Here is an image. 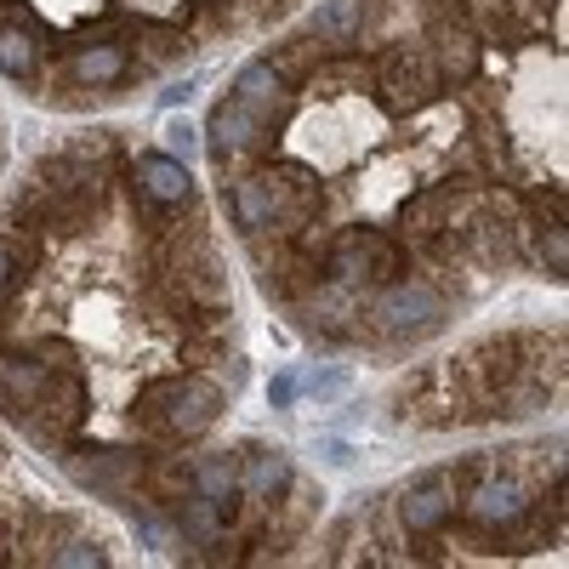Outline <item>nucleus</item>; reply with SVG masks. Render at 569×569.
<instances>
[{"label": "nucleus", "instance_id": "nucleus-18", "mask_svg": "<svg viewBox=\"0 0 569 569\" xmlns=\"http://www.w3.org/2000/svg\"><path fill=\"white\" fill-rule=\"evenodd\" d=\"M142 490H149L160 507L177 501L194 490V461H182V456H166V450H149V467H142Z\"/></svg>", "mask_w": 569, "mask_h": 569}, {"label": "nucleus", "instance_id": "nucleus-4", "mask_svg": "<svg viewBox=\"0 0 569 569\" xmlns=\"http://www.w3.org/2000/svg\"><path fill=\"white\" fill-rule=\"evenodd\" d=\"M370 80H376V91H382L388 114H416L427 103H439V91H445L433 58H427V46H388V52L376 58Z\"/></svg>", "mask_w": 569, "mask_h": 569}, {"label": "nucleus", "instance_id": "nucleus-22", "mask_svg": "<svg viewBox=\"0 0 569 569\" xmlns=\"http://www.w3.org/2000/svg\"><path fill=\"white\" fill-rule=\"evenodd\" d=\"M23 284H29V273H18V257H12V246L0 240V308H7V302L23 291Z\"/></svg>", "mask_w": 569, "mask_h": 569}, {"label": "nucleus", "instance_id": "nucleus-25", "mask_svg": "<svg viewBox=\"0 0 569 569\" xmlns=\"http://www.w3.org/2000/svg\"><path fill=\"white\" fill-rule=\"evenodd\" d=\"M268 399H273V405H291V399H297V382H291V376H273Z\"/></svg>", "mask_w": 569, "mask_h": 569}, {"label": "nucleus", "instance_id": "nucleus-13", "mask_svg": "<svg viewBox=\"0 0 569 569\" xmlns=\"http://www.w3.org/2000/svg\"><path fill=\"white\" fill-rule=\"evenodd\" d=\"M461 194H467V188H456V182H433V188H421V194H410V200H405V211H399L405 233L427 246L433 233H445V228L456 222Z\"/></svg>", "mask_w": 569, "mask_h": 569}, {"label": "nucleus", "instance_id": "nucleus-6", "mask_svg": "<svg viewBox=\"0 0 569 569\" xmlns=\"http://www.w3.org/2000/svg\"><path fill=\"white\" fill-rule=\"evenodd\" d=\"M206 137H211V160H217L228 177L257 171V166L268 160V149H273V131H268L240 98H222V103L211 109Z\"/></svg>", "mask_w": 569, "mask_h": 569}, {"label": "nucleus", "instance_id": "nucleus-2", "mask_svg": "<svg viewBox=\"0 0 569 569\" xmlns=\"http://www.w3.org/2000/svg\"><path fill=\"white\" fill-rule=\"evenodd\" d=\"M445 319V291L439 284H427V279H388V284H376V291L365 297L359 308V337L370 330V337H416V330H433Z\"/></svg>", "mask_w": 569, "mask_h": 569}, {"label": "nucleus", "instance_id": "nucleus-23", "mask_svg": "<svg viewBox=\"0 0 569 569\" xmlns=\"http://www.w3.org/2000/svg\"><path fill=\"white\" fill-rule=\"evenodd\" d=\"M160 137H166V154H171V160H182V166H188V154H194V142H200V131L188 126V120H171Z\"/></svg>", "mask_w": 569, "mask_h": 569}, {"label": "nucleus", "instance_id": "nucleus-1", "mask_svg": "<svg viewBox=\"0 0 569 569\" xmlns=\"http://www.w3.org/2000/svg\"><path fill=\"white\" fill-rule=\"evenodd\" d=\"M222 416V388L200 370H177L142 382L131 399V421L142 427V439H200L206 427Z\"/></svg>", "mask_w": 569, "mask_h": 569}, {"label": "nucleus", "instance_id": "nucleus-11", "mask_svg": "<svg viewBox=\"0 0 569 569\" xmlns=\"http://www.w3.org/2000/svg\"><path fill=\"white\" fill-rule=\"evenodd\" d=\"M240 507H246V501H240ZM240 507H222V501H211V496H200V490L166 501L171 530H177L182 541H194V547H211V541L233 536V518H240Z\"/></svg>", "mask_w": 569, "mask_h": 569}, {"label": "nucleus", "instance_id": "nucleus-9", "mask_svg": "<svg viewBox=\"0 0 569 569\" xmlns=\"http://www.w3.org/2000/svg\"><path fill=\"white\" fill-rule=\"evenodd\" d=\"M233 98H240L268 131H279L284 120H291V109H297L291 80H284L273 63H246L240 74H233Z\"/></svg>", "mask_w": 569, "mask_h": 569}, {"label": "nucleus", "instance_id": "nucleus-16", "mask_svg": "<svg viewBox=\"0 0 569 569\" xmlns=\"http://www.w3.org/2000/svg\"><path fill=\"white\" fill-rule=\"evenodd\" d=\"M137 46H142V52H137V69H166V63H177L182 52H188V34L171 23V18H142L137 23Z\"/></svg>", "mask_w": 569, "mask_h": 569}, {"label": "nucleus", "instance_id": "nucleus-3", "mask_svg": "<svg viewBox=\"0 0 569 569\" xmlns=\"http://www.w3.org/2000/svg\"><path fill=\"white\" fill-rule=\"evenodd\" d=\"M405 273V246L382 228H342L330 233L325 246V279L337 284H353V291H376V284H388Z\"/></svg>", "mask_w": 569, "mask_h": 569}, {"label": "nucleus", "instance_id": "nucleus-14", "mask_svg": "<svg viewBox=\"0 0 569 569\" xmlns=\"http://www.w3.org/2000/svg\"><path fill=\"white\" fill-rule=\"evenodd\" d=\"M291 479H297V472H291V461H284V450H251V456H240V496L257 501V507H273Z\"/></svg>", "mask_w": 569, "mask_h": 569}, {"label": "nucleus", "instance_id": "nucleus-24", "mask_svg": "<svg viewBox=\"0 0 569 569\" xmlns=\"http://www.w3.org/2000/svg\"><path fill=\"white\" fill-rule=\"evenodd\" d=\"M308 393H313L319 405H330V399H342V393H348V376H342V370H325V376L313 370V376H308Z\"/></svg>", "mask_w": 569, "mask_h": 569}, {"label": "nucleus", "instance_id": "nucleus-20", "mask_svg": "<svg viewBox=\"0 0 569 569\" xmlns=\"http://www.w3.org/2000/svg\"><path fill=\"white\" fill-rule=\"evenodd\" d=\"M518 233H530L536 262H541L552 279H563V268H569V233H563V222H525Z\"/></svg>", "mask_w": 569, "mask_h": 569}, {"label": "nucleus", "instance_id": "nucleus-27", "mask_svg": "<svg viewBox=\"0 0 569 569\" xmlns=\"http://www.w3.org/2000/svg\"><path fill=\"white\" fill-rule=\"evenodd\" d=\"M188 91H194V80H182V86H171V91H160V98L177 109V103H188Z\"/></svg>", "mask_w": 569, "mask_h": 569}, {"label": "nucleus", "instance_id": "nucleus-7", "mask_svg": "<svg viewBox=\"0 0 569 569\" xmlns=\"http://www.w3.org/2000/svg\"><path fill=\"white\" fill-rule=\"evenodd\" d=\"M399 525L405 536H439L456 507H461V467H433V472H421V479H410L399 490Z\"/></svg>", "mask_w": 569, "mask_h": 569}, {"label": "nucleus", "instance_id": "nucleus-21", "mask_svg": "<svg viewBox=\"0 0 569 569\" xmlns=\"http://www.w3.org/2000/svg\"><path fill=\"white\" fill-rule=\"evenodd\" d=\"M46 563H52V569H103V563H109V552H103V541H98V536H80V530H74V536H69L52 558H46Z\"/></svg>", "mask_w": 569, "mask_h": 569}, {"label": "nucleus", "instance_id": "nucleus-17", "mask_svg": "<svg viewBox=\"0 0 569 569\" xmlns=\"http://www.w3.org/2000/svg\"><path fill=\"white\" fill-rule=\"evenodd\" d=\"M194 490L211 496V501H222V507H240V501H246V496H240V456H233V450L200 456V461H194Z\"/></svg>", "mask_w": 569, "mask_h": 569}, {"label": "nucleus", "instance_id": "nucleus-5", "mask_svg": "<svg viewBox=\"0 0 569 569\" xmlns=\"http://www.w3.org/2000/svg\"><path fill=\"white\" fill-rule=\"evenodd\" d=\"M63 467L80 490H98L109 501H126L142 490V467H149V450H126V445H69Z\"/></svg>", "mask_w": 569, "mask_h": 569}, {"label": "nucleus", "instance_id": "nucleus-10", "mask_svg": "<svg viewBox=\"0 0 569 569\" xmlns=\"http://www.w3.org/2000/svg\"><path fill=\"white\" fill-rule=\"evenodd\" d=\"M427 58H433V69H439L445 86H467V80H479V69H485V40L472 34L461 18H439Z\"/></svg>", "mask_w": 569, "mask_h": 569}, {"label": "nucleus", "instance_id": "nucleus-12", "mask_svg": "<svg viewBox=\"0 0 569 569\" xmlns=\"http://www.w3.org/2000/svg\"><path fill=\"white\" fill-rule=\"evenodd\" d=\"M131 40H80L69 46V74L80 86H120L131 80Z\"/></svg>", "mask_w": 569, "mask_h": 569}, {"label": "nucleus", "instance_id": "nucleus-19", "mask_svg": "<svg viewBox=\"0 0 569 569\" xmlns=\"http://www.w3.org/2000/svg\"><path fill=\"white\" fill-rule=\"evenodd\" d=\"M359 34H365V0H330V7L313 12V40L353 46Z\"/></svg>", "mask_w": 569, "mask_h": 569}, {"label": "nucleus", "instance_id": "nucleus-26", "mask_svg": "<svg viewBox=\"0 0 569 569\" xmlns=\"http://www.w3.org/2000/svg\"><path fill=\"white\" fill-rule=\"evenodd\" d=\"M319 450H325V461H353V450H348L342 439H325Z\"/></svg>", "mask_w": 569, "mask_h": 569}, {"label": "nucleus", "instance_id": "nucleus-15", "mask_svg": "<svg viewBox=\"0 0 569 569\" xmlns=\"http://www.w3.org/2000/svg\"><path fill=\"white\" fill-rule=\"evenodd\" d=\"M40 63H46V46H40V34L23 23V12H18V18H0V74L34 80Z\"/></svg>", "mask_w": 569, "mask_h": 569}, {"label": "nucleus", "instance_id": "nucleus-8", "mask_svg": "<svg viewBox=\"0 0 569 569\" xmlns=\"http://www.w3.org/2000/svg\"><path fill=\"white\" fill-rule=\"evenodd\" d=\"M131 194L137 206L154 217V228H166V211H182L188 200H194V177H188L182 160H171L166 149L154 154H137L131 160Z\"/></svg>", "mask_w": 569, "mask_h": 569}]
</instances>
